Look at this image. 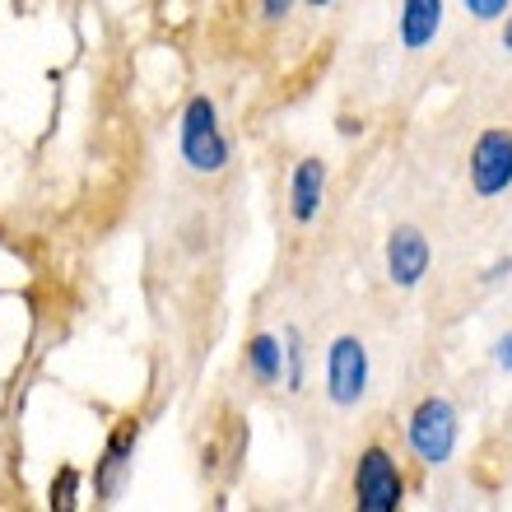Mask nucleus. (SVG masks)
I'll use <instances>...</instances> for the list:
<instances>
[{"instance_id": "f257e3e1", "label": "nucleus", "mask_w": 512, "mask_h": 512, "mask_svg": "<svg viewBox=\"0 0 512 512\" xmlns=\"http://www.w3.org/2000/svg\"><path fill=\"white\" fill-rule=\"evenodd\" d=\"M182 154H187L196 173H219L229 163V145H224V131H219L210 98H191L187 112H182Z\"/></svg>"}, {"instance_id": "f03ea898", "label": "nucleus", "mask_w": 512, "mask_h": 512, "mask_svg": "<svg viewBox=\"0 0 512 512\" xmlns=\"http://www.w3.org/2000/svg\"><path fill=\"white\" fill-rule=\"evenodd\" d=\"M410 447L429 466H443L457 452V410L443 396H429V401L415 405V415H410Z\"/></svg>"}, {"instance_id": "7ed1b4c3", "label": "nucleus", "mask_w": 512, "mask_h": 512, "mask_svg": "<svg viewBox=\"0 0 512 512\" xmlns=\"http://www.w3.org/2000/svg\"><path fill=\"white\" fill-rule=\"evenodd\" d=\"M405 499V480L382 447H368L354 471V503L364 512H396Z\"/></svg>"}, {"instance_id": "20e7f679", "label": "nucleus", "mask_w": 512, "mask_h": 512, "mask_svg": "<svg viewBox=\"0 0 512 512\" xmlns=\"http://www.w3.org/2000/svg\"><path fill=\"white\" fill-rule=\"evenodd\" d=\"M471 187L475 196H499L512 187V131H485L471 149Z\"/></svg>"}, {"instance_id": "39448f33", "label": "nucleus", "mask_w": 512, "mask_h": 512, "mask_svg": "<svg viewBox=\"0 0 512 512\" xmlns=\"http://www.w3.org/2000/svg\"><path fill=\"white\" fill-rule=\"evenodd\" d=\"M368 387V350L354 336H340L326 354V391L336 405H359Z\"/></svg>"}, {"instance_id": "423d86ee", "label": "nucleus", "mask_w": 512, "mask_h": 512, "mask_svg": "<svg viewBox=\"0 0 512 512\" xmlns=\"http://www.w3.org/2000/svg\"><path fill=\"white\" fill-rule=\"evenodd\" d=\"M387 275H391V284H401V289H415V284L429 275V238L419 229L401 224V229L387 238Z\"/></svg>"}, {"instance_id": "0eeeda50", "label": "nucleus", "mask_w": 512, "mask_h": 512, "mask_svg": "<svg viewBox=\"0 0 512 512\" xmlns=\"http://www.w3.org/2000/svg\"><path fill=\"white\" fill-rule=\"evenodd\" d=\"M443 28V0H405L401 5V42L410 52L429 47Z\"/></svg>"}, {"instance_id": "6e6552de", "label": "nucleus", "mask_w": 512, "mask_h": 512, "mask_svg": "<svg viewBox=\"0 0 512 512\" xmlns=\"http://www.w3.org/2000/svg\"><path fill=\"white\" fill-rule=\"evenodd\" d=\"M322 187H326L322 159H303V163H298V168H294V182H289V201H294V219H298V224H312V219H317Z\"/></svg>"}, {"instance_id": "1a4fd4ad", "label": "nucleus", "mask_w": 512, "mask_h": 512, "mask_svg": "<svg viewBox=\"0 0 512 512\" xmlns=\"http://www.w3.org/2000/svg\"><path fill=\"white\" fill-rule=\"evenodd\" d=\"M131 438H135V424H126L122 433H112L108 457L98 461V475H94L98 503H112V499H117V489H122V480H126V452H131Z\"/></svg>"}, {"instance_id": "9d476101", "label": "nucleus", "mask_w": 512, "mask_h": 512, "mask_svg": "<svg viewBox=\"0 0 512 512\" xmlns=\"http://www.w3.org/2000/svg\"><path fill=\"white\" fill-rule=\"evenodd\" d=\"M247 364H252V373L261 382H275L284 368V350L275 336H252V345H247Z\"/></svg>"}, {"instance_id": "9b49d317", "label": "nucleus", "mask_w": 512, "mask_h": 512, "mask_svg": "<svg viewBox=\"0 0 512 512\" xmlns=\"http://www.w3.org/2000/svg\"><path fill=\"white\" fill-rule=\"evenodd\" d=\"M284 359H289V391H303V336L294 326L284 331Z\"/></svg>"}, {"instance_id": "f8f14e48", "label": "nucleus", "mask_w": 512, "mask_h": 512, "mask_svg": "<svg viewBox=\"0 0 512 512\" xmlns=\"http://www.w3.org/2000/svg\"><path fill=\"white\" fill-rule=\"evenodd\" d=\"M75 480H80L75 471H61V475H56V485H52V508H75Z\"/></svg>"}, {"instance_id": "ddd939ff", "label": "nucleus", "mask_w": 512, "mask_h": 512, "mask_svg": "<svg viewBox=\"0 0 512 512\" xmlns=\"http://www.w3.org/2000/svg\"><path fill=\"white\" fill-rule=\"evenodd\" d=\"M466 10L475 19H499V14H508V0H466Z\"/></svg>"}, {"instance_id": "4468645a", "label": "nucleus", "mask_w": 512, "mask_h": 512, "mask_svg": "<svg viewBox=\"0 0 512 512\" xmlns=\"http://www.w3.org/2000/svg\"><path fill=\"white\" fill-rule=\"evenodd\" d=\"M289 5H294V0H261L266 19H284V14H289Z\"/></svg>"}, {"instance_id": "2eb2a0df", "label": "nucleus", "mask_w": 512, "mask_h": 512, "mask_svg": "<svg viewBox=\"0 0 512 512\" xmlns=\"http://www.w3.org/2000/svg\"><path fill=\"white\" fill-rule=\"evenodd\" d=\"M494 359H499V368H508V373H512V331L499 340V354H494Z\"/></svg>"}, {"instance_id": "dca6fc26", "label": "nucleus", "mask_w": 512, "mask_h": 512, "mask_svg": "<svg viewBox=\"0 0 512 512\" xmlns=\"http://www.w3.org/2000/svg\"><path fill=\"white\" fill-rule=\"evenodd\" d=\"M503 47L512 52V19H508V28H503Z\"/></svg>"}, {"instance_id": "f3484780", "label": "nucleus", "mask_w": 512, "mask_h": 512, "mask_svg": "<svg viewBox=\"0 0 512 512\" xmlns=\"http://www.w3.org/2000/svg\"><path fill=\"white\" fill-rule=\"evenodd\" d=\"M308 5H317V10H322V5H331V0H308Z\"/></svg>"}]
</instances>
